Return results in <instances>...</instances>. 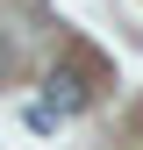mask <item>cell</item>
Segmentation results:
<instances>
[{"label": "cell", "instance_id": "obj_1", "mask_svg": "<svg viewBox=\"0 0 143 150\" xmlns=\"http://www.w3.org/2000/svg\"><path fill=\"white\" fill-rule=\"evenodd\" d=\"M86 100H93V86L79 79V64H57V71L43 79V107H50V115H79Z\"/></svg>", "mask_w": 143, "mask_h": 150}, {"label": "cell", "instance_id": "obj_2", "mask_svg": "<svg viewBox=\"0 0 143 150\" xmlns=\"http://www.w3.org/2000/svg\"><path fill=\"white\" fill-rule=\"evenodd\" d=\"M7 71H14V43L0 36V79H7Z\"/></svg>", "mask_w": 143, "mask_h": 150}]
</instances>
